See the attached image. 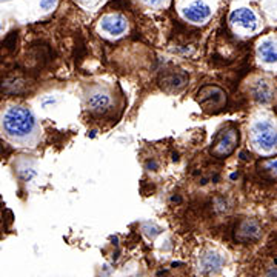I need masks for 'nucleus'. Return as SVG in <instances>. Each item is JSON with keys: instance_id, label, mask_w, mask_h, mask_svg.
Listing matches in <instances>:
<instances>
[{"instance_id": "1", "label": "nucleus", "mask_w": 277, "mask_h": 277, "mask_svg": "<svg viewBox=\"0 0 277 277\" xmlns=\"http://www.w3.org/2000/svg\"><path fill=\"white\" fill-rule=\"evenodd\" d=\"M3 133L14 142L28 143L37 134V120L33 111L22 105H13L2 117Z\"/></svg>"}, {"instance_id": "2", "label": "nucleus", "mask_w": 277, "mask_h": 277, "mask_svg": "<svg viewBox=\"0 0 277 277\" xmlns=\"http://www.w3.org/2000/svg\"><path fill=\"white\" fill-rule=\"evenodd\" d=\"M251 142L259 153L276 150V126L270 120H256L251 125Z\"/></svg>"}, {"instance_id": "3", "label": "nucleus", "mask_w": 277, "mask_h": 277, "mask_svg": "<svg viewBox=\"0 0 277 277\" xmlns=\"http://www.w3.org/2000/svg\"><path fill=\"white\" fill-rule=\"evenodd\" d=\"M239 138L240 136L237 128H225L213 140V146L210 150L211 156L216 157V159H226V157H230L234 153L237 145H239Z\"/></svg>"}, {"instance_id": "4", "label": "nucleus", "mask_w": 277, "mask_h": 277, "mask_svg": "<svg viewBox=\"0 0 277 277\" xmlns=\"http://www.w3.org/2000/svg\"><path fill=\"white\" fill-rule=\"evenodd\" d=\"M197 100H199L203 111L206 113H219L226 105V94L220 86L217 85H205L197 93Z\"/></svg>"}, {"instance_id": "5", "label": "nucleus", "mask_w": 277, "mask_h": 277, "mask_svg": "<svg viewBox=\"0 0 277 277\" xmlns=\"http://www.w3.org/2000/svg\"><path fill=\"white\" fill-rule=\"evenodd\" d=\"M111 105H113V96L103 86L91 88L86 96V108L91 113L105 114L106 111L111 110Z\"/></svg>"}, {"instance_id": "6", "label": "nucleus", "mask_w": 277, "mask_h": 277, "mask_svg": "<svg viewBox=\"0 0 277 277\" xmlns=\"http://www.w3.org/2000/svg\"><path fill=\"white\" fill-rule=\"evenodd\" d=\"M230 23H231V26L236 29V31H240L243 34L254 33L257 29V26H259L257 17L250 8L234 9V11L231 13V16H230Z\"/></svg>"}, {"instance_id": "7", "label": "nucleus", "mask_w": 277, "mask_h": 277, "mask_svg": "<svg viewBox=\"0 0 277 277\" xmlns=\"http://www.w3.org/2000/svg\"><path fill=\"white\" fill-rule=\"evenodd\" d=\"M236 240L240 243H253L262 237V225L256 219H242L234 231Z\"/></svg>"}, {"instance_id": "8", "label": "nucleus", "mask_w": 277, "mask_h": 277, "mask_svg": "<svg viewBox=\"0 0 277 277\" xmlns=\"http://www.w3.org/2000/svg\"><path fill=\"white\" fill-rule=\"evenodd\" d=\"M100 29L110 37H120L126 33L128 20L122 14H106L100 19Z\"/></svg>"}, {"instance_id": "9", "label": "nucleus", "mask_w": 277, "mask_h": 277, "mask_svg": "<svg viewBox=\"0 0 277 277\" xmlns=\"http://www.w3.org/2000/svg\"><path fill=\"white\" fill-rule=\"evenodd\" d=\"M183 17L193 23H205L211 17V8L203 0H196L183 9Z\"/></svg>"}, {"instance_id": "10", "label": "nucleus", "mask_w": 277, "mask_h": 277, "mask_svg": "<svg viewBox=\"0 0 277 277\" xmlns=\"http://www.w3.org/2000/svg\"><path fill=\"white\" fill-rule=\"evenodd\" d=\"M188 74L185 71H168L160 79V85L163 90L170 93H179L188 83Z\"/></svg>"}, {"instance_id": "11", "label": "nucleus", "mask_w": 277, "mask_h": 277, "mask_svg": "<svg viewBox=\"0 0 277 277\" xmlns=\"http://www.w3.org/2000/svg\"><path fill=\"white\" fill-rule=\"evenodd\" d=\"M251 94H253V97L256 99V100L259 103H262V105L271 102V99H273L271 86H270L268 82L263 80V79H257V80L254 82V85L251 88Z\"/></svg>"}, {"instance_id": "12", "label": "nucleus", "mask_w": 277, "mask_h": 277, "mask_svg": "<svg viewBox=\"0 0 277 277\" xmlns=\"http://www.w3.org/2000/svg\"><path fill=\"white\" fill-rule=\"evenodd\" d=\"M257 54H259V59L265 63H276L277 60V54H276V40H265L259 45L257 48Z\"/></svg>"}, {"instance_id": "13", "label": "nucleus", "mask_w": 277, "mask_h": 277, "mask_svg": "<svg viewBox=\"0 0 277 277\" xmlns=\"http://www.w3.org/2000/svg\"><path fill=\"white\" fill-rule=\"evenodd\" d=\"M223 263V259L216 253H206L202 256V270L205 273H213L216 270H219Z\"/></svg>"}, {"instance_id": "14", "label": "nucleus", "mask_w": 277, "mask_h": 277, "mask_svg": "<svg viewBox=\"0 0 277 277\" xmlns=\"http://www.w3.org/2000/svg\"><path fill=\"white\" fill-rule=\"evenodd\" d=\"M57 0H40V8L45 9V11H48V9H51L54 5H56Z\"/></svg>"}, {"instance_id": "15", "label": "nucleus", "mask_w": 277, "mask_h": 277, "mask_svg": "<svg viewBox=\"0 0 277 277\" xmlns=\"http://www.w3.org/2000/svg\"><path fill=\"white\" fill-rule=\"evenodd\" d=\"M143 2L146 5H150V6H160L162 3L166 2V0H143Z\"/></svg>"}, {"instance_id": "16", "label": "nucleus", "mask_w": 277, "mask_h": 277, "mask_svg": "<svg viewBox=\"0 0 277 277\" xmlns=\"http://www.w3.org/2000/svg\"><path fill=\"white\" fill-rule=\"evenodd\" d=\"M0 31H2V23H0Z\"/></svg>"}]
</instances>
